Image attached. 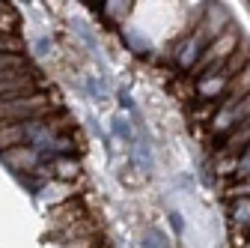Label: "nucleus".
Segmentation results:
<instances>
[{
    "label": "nucleus",
    "instance_id": "nucleus-1",
    "mask_svg": "<svg viewBox=\"0 0 250 248\" xmlns=\"http://www.w3.org/2000/svg\"><path fill=\"white\" fill-rule=\"evenodd\" d=\"M48 96L42 93H30V96H15L0 102V126L3 123H30L48 111Z\"/></svg>",
    "mask_w": 250,
    "mask_h": 248
},
{
    "label": "nucleus",
    "instance_id": "nucleus-2",
    "mask_svg": "<svg viewBox=\"0 0 250 248\" xmlns=\"http://www.w3.org/2000/svg\"><path fill=\"white\" fill-rule=\"evenodd\" d=\"M36 90L30 72H9V75H0V102L3 99H15V96H30Z\"/></svg>",
    "mask_w": 250,
    "mask_h": 248
},
{
    "label": "nucleus",
    "instance_id": "nucleus-3",
    "mask_svg": "<svg viewBox=\"0 0 250 248\" xmlns=\"http://www.w3.org/2000/svg\"><path fill=\"white\" fill-rule=\"evenodd\" d=\"M247 93H250V63H247L235 78H229V81H227V102H224V111L229 114V111H232L244 96H247Z\"/></svg>",
    "mask_w": 250,
    "mask_h": 248
},
{
    "label": "nucleus",
    "instance_id": "nucleus-4",
    "mask_svg": "<svg viewBox=\"0 0 250 248\" xmlns=\"http://www.w3.org/2000/svg\"><path fill=\"white\" fill-rule=\"evenodd\" d=\"M247 63H250V42H247V39H238V45L232 48V54L227 57V63H224V69H221V78H224V81L235 78Z\"/></svg>",
    "mask_w": 250,
    "mask_h": 248
},
{
    "label": "nucleus",
    "instance_id": "nucleus-5",
    "mask_svg": "<svg viewBox=\"0 0 250 248\" xmlns=\"http://www.w3.org/2000/svg\"><path fill=\"white\" fill-rule=\"evenodd\" d=\"M0 159H3L9 168L21 171V168H39V152L33 147H15V149H6V152H0Z\"/></svg>",
    "mask_w": 250,
    "mask_h": 248
},
{
    "label": "nucleus",
    "instance_id": "nucleus-6",
    "mask_svg": "<svg viewBox=\"0 0 250 248\" xmlns=\"http://www.w3.org/2000/svg\"><path fill=\"white\" fill-rule=\"evenodd\" d=\"M24 141V123H3L0 126V152L15 149Z\"/></svg>",
    "mask_w": 250,
    "mask_h": 248
},
{
    "label": "nucleus",
    "instance_id": "nucleus-7",
    "mask_svg": "<svg viewBox=\"0 0 250 248\" xmlns=\"http://www.w3.org/2000/svg\"><path fill=\"white\" fill-rule=\"evenodd\" d=\"M197 90L203 93V96H217V93L227 90V81L221 75H208V78H200L197 81Z\"/></svg>",
    "mask_w": 250,
    "mask_h": 248
},
{
    "label": "nucleus",
    "instance_id": "nucleus-8",
    "mask_svg": "<svg viewBox=\"0 0 250 248\" xmlns=\"http://www.w3.org/2000/svg\"><path fill=\"white\" fill-rule=\"evenodd\" d=\"M24 69V60L18 54H0V75H9V72H21Z\"/></svg>",
    "mask_w": 250,
    "mask_h": 248
},
{
    "label": "nucleus",
    "instance_id": "nucleus-9",
    "mask_svg": "<svg viewBox=\"0 0 250 248\" xmlns=\"http://www.w3.org/2000/svg\"><path fill=\"white\" fill-rule=\"evenodd\" d=\"M229 117H232V123H235V126H238V123H247L250 120V93H247V96L229 111Z\"/></svg>",
    "mask_w": 250,
    "mask_h": 248
},
{
    "label": "nucleus",
    "instance_id": "nucleus-10",
    "mask_svg": "<svg viewBox=\"0 0 250 248\" xmlns=\"http://www.w3.org/2000/svg\"><path fill=\"white\" fill-rule=\"evenodd\" d=\"M54 171H57L60 176H75L78 165H75V162H57V165H54Z\"/></svg>",
    "mask_w": 250,
    "mask_h": 248
}]
</instances>
